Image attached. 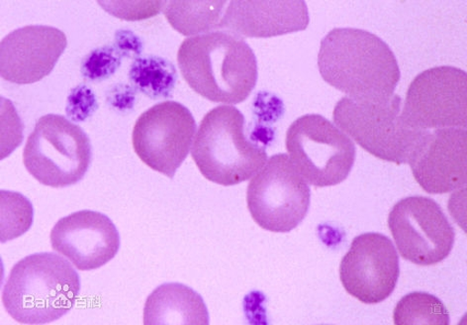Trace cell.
<instances>
[{
    "label": "cell",
    "mask_w": 467,
    "mask_h": 325,
    "mask_svg": "<svg viewBox=\"0 0 467 325\" xmlns=\"http://www.w3.org/2000/svg\"><path fill=\"white\" fill-rule=\"evenodd\" d=\"M311 192L285 154H276L249 183L247 204L254 223L275 234H287L306 217Z\"/></svg>",
    "instance_id": "ba28073f"
},
{
    "label": "cell",
    "mask_w": 467,
    "mask_h": 325,
    "mask_svg": "<svg viewBox=\"0 0 467 325\" xmlns=\"http://www.w3.org/2000/svg\"><path fill=\"white\" fill-rule=\"evenodd\" d=\"M52 248L80 271L101 268L120 248V236L103 214L80 211L61 218L51 231Z\"/></svg>",
    "instance_id": "4fadbf2b"
},
{
    "label": "cell",
    "mask_w": 467,
    "mask_h": 325,
    "mask_svg": "<svg viewBox=\"0 0 467 325\" xmlns=\"http://www.w3.org/2000/svg\"><path fill=\"white\" fill-rule=\"evenodd\" d=\"M92 157L88 136L64 116L47 114L37 121L23 151L30 175L46 187L67 188L83 180Z\"/></svg>",
    "instance_id": "8992f818"
},
{
    "label": "cell",
    "mask_w": 467,
    "mask_h": 325,
    "mask_svg": "<svg viewBox=\"0 0 467 325\" xmlns=\"http://www.w3.org/2000/svg\"><path fill=\"white\" fill-rule=\"evenodd\" d=\"M195 131L189 109L177 101H163L140 115L133 147L148 167L172 179L190 153Z\"/></svg>",
    "instance_id": "30bf717a"
},
{
    "label": "cell",
    "mask_w": 467,
    "mask_h": 325,
    "mask_svg": "<svg viewBox=\"0 0 467 325\" xmlns=\"http://www.w3.org/2000/svg\"><path fill=\"white\" fill-rule=\"evenodd\" d=\"M79 292L80 278L71 263L55 253H36L14 266L3 303L21 324H48L73 309Z\"/></svg>",
    "instance_id": "3957f363"
},
{
    "label": "cell",
    "mask_w": 467,
    "mask_h": 325,
    "mask_svg": "<svg viewBox=\"0 0 467 325\" xmlns=\"http://www.w3.org/2000/svg\"><path fill=\"white\" fill-rule=\"evenodd\" d=\"M467 75L455 67H435L419 74L409 87L405 118L421 131L465 129Z\"/></svg>",
    "instance_id": "8fae6325"
},
{
    "label": "cell",
    "mask_w": 467,
    "mask_h": 325,
    "mask_svg": "<svg viewBox=\"0 0 467 325\" xmlns=\"http://www.w3.org/2000/svg\"><path fill=\"white\" fill-rule=\"evenodd\" d=\"M132 78L136 84L142 89L163 94L172 89L175 79L174 67L162 59H142L138 61L132 68Z\"/></svg>",
    "instance_id": "ffe728a7"
},
{
    "label": "cell",
    "mask_w": 467,
    "mask_h": 325,
    "mask_svg": "<svg viewBox=\"0 0 467 325\" xmlns=\"http://www.w3.org/2000/svg\"><path fill=\"white\" fill-rule=\"evenodd\" d=\"M99 4L107 10L109 14L116 17L134 21L157 16L160 14L163 4L166 3L99 2Z\"/></svg>",
    "instance_id": "44dd1931"
},
{
    "label": "cell",
    "mask_w": 467,
    "mask_h": 325,
    "mask_svg": "<svg viewBox=\"0 0 467 325\" xmlns=\"http://www.w3.org/2000/svg\"><path fill=\"white\" fill-rule=\"evenodd\" d=\"M285 145L302 178L317 188L343 183L356 161L354 142L319 114L303 115L292 123Z\"/></svg>",
    "instance_id": "52a82bcc"
},
{
    "label": "cell",
    "mask_w": 467,
    "mask_h": 325,
    "mask_svg": "<svg viewBox=\"0 0 467 325\" xmlns=\"http://www.w3.org/2000/svg\"><path fill=\"white\" fill-rule=\"evenodd\" d=\"M67 45L65 33L55 27L18 28L0 44V75L16 85L37 83L52 73Z\"/></svg>",
    "instance_id": "9a60e30c"
},
{
    "label": "cell",
    "mask_w": 467,
    "mask_h": 325,
    "mask_svg": "<svg viewBox=\"0 0 467 325\" xmlns=\"http://www.w3.org/2000/svg\"><path fill=\"white\" fill-rule=\"evenodd\" d=\"M400 275V257L392 241L375 232L357 236L340 265L347 293L367 305L389 298Z\"/></svg>",
    "instance_id": "7c38bea8"
},
{
    "label": "cell",
    "mask_w": 467,
    "mask_h": 325,
    "mask_svg": "<svg viewBox=\"0 0 467 325\" xmlns=\"http://www.w3.org/2000/svg\"><path fill=\"white\" fill-rule=\"evenodd\" d=\"M225 2H170L165 16L170 25L190 37L219 29Z\"/></svg>",
    "instance_id": "ac0fdd59"
},
{
    "label": "cell",
    "mask_w": 467,
    "mask_h": 325,
    "mask_svg": "<svg viewBox=\"0 0 467 325\" xmlns=\"http://www.w3.org/2000/svg\"><path fill=\"white\" fill-rule=\"evenodd\" d=\"M333 121L368 153L397 165L408 164L427 132L408 121L402 100L395 94L378 100L343 98L336 104Z\"/></svg>",
    "instance_id": "5b68a950"
},
{
    "label": "cell",
    "mask_w": 467,
    "mask_h": 325,
    "mask_svg": "<svg viewBox=\"0 0 467 325\" xmlns=\"http://www.w3.org/2000/svg\"><path fill=\"white\" fill-rule=\"evenodd\" d=\"M396 325H449L450 313L435 296L414 292L404 296L393 311Z\"/></svg>",
    "instance_id": "d6986e66"
},
{
    "label": "cell",
    "mask_w": 467,
    "mask_h": 325,
    "mask_svg": "<svg viewBox=\"0 0 467 325\" xmlns=\"http://www.w3.org/2000/svg\"><path fill=\"white\" fill-rule=\"evenodd\" d=\"M413 176L426 193L445 194L467 182V133L465 129L427 131L409 160Z\"/></svg>",
    "instance_id": "5bb4252c"
},
{
    "label": "cell",
    "mask_w": 467,
    "mask_h": 325,
    "mask_svg": "<svg viewBox=\"0 0 467 325\" xmlns=\"http://www.w3.org/2000/svg\"><path fill=\"white\" fill-rule=\"evenodd\" d=\"M112 52L109 48H105L90 54L83 66L85 75L91 79H96L113 73L119 58L112 55Z\"/></svg>",
    "instance_id": "7402d4cb"
},
{
    "label": "cell",
    "mask_w": 467,
    "mask_h": 325,
    "mask_svg": "<svg viewBox=\"0 0 467 325\" xmlns=\"http://www.w3.org/2000/svg\"><path fill=\"white\" fill-rule=\"evenodd\" d=\"M309 26L308 7L302 0L294 2H231L219 29L241 38H270L306 30Z\"/></svg>",
    "instance_id": "2e32d148"
},
{
    "label": "cell",
    "mask_w": 467,
    "mask_h": 325,
    "mask_svg": "<svg viewBox=\"0 0 467 325\" xmlns=\"http://www.w3.org/2000/svg\"><path fill=\"white\" fill-rule=\"evenodd\" d=\"M389 226L402 258L418 266L437 265L451 254L455 232L441 207L426 196L397 203Z\"/></svg>",
    "instance_id": "9c48e42d"
},
{
    "label": "cell",
    "mask_w": 467,
    "mask_h": 325,
    "mask_svg": "<svg viewBox=\"0 0 467 325\" xmlns=\"http://www.w3.org/2000/svg\"><path fill=\"white\" fill-rule=\"evenodd\" d=\"M186 83L202 98L226 104L246 100L258 80L256 58L243 38L227 31L183 40L178 52Z\"/></svg>",
    "instance_id": "7a4b0ae2"
},
{
    "label": "cell",
    "mask_w": 467,
    "mask_h": 325,
    "mask_svg": "<svg viewBox=\"0 0 467 325\" xmlns=\"http://www.w3.org/2000/svg\"><path fill=\"white\" fill-rule=\"evenodd\" d=\"M146 325H207L209 315L200 294L179 283L158 287L146 300L144 309Z\"/></svg>",
    "instance_id": "e0dca14e"
},
{
    "label": "cell",
    "mask_w": 467,
    "mask_h": 325,
    "mask_svg": "<svg viewBox=\"0 0 467 325\" xmlns=\"http://www.w3.org/2000/svg\"><path fill=\"white\" fill-rule=\"evenodd\" d=\"M320 74L327 84L358 100L394 95L401 72L389 46L368 31L335 28L321 42Z\"/></svg>",
    "instance_id": "6da1fadb"
},
{
    "label": "cell",
    "mask_w": 467,
    "mask_h": 325,
    "mask_svg": "<svg viewBox=\"0 0 467 325\" xmlns=\"http://www.w3.org/2000/svg\"><path fill=\"white\" fill-rule=\"evenodd\" d=\"M244 118L236 108L210 110L194 138L192 157L202 176L231 187L251 179L266 162L265 149L244 133Z\"/></svg>",
    "instance_id": "277c9868"
}]
</instances>
